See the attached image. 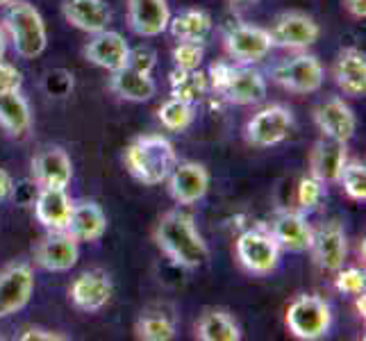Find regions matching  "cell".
<instances>
[{"label": "cell", "instance_id": "cell-15", "mask_svg": "<svg viewBox=\"0 0 366 341\" xmlns=\"http://www.w3.org/2000/svg\"><path fill=\"white\" fill-rule=\"evenodd\" d=\"M32 175L36 187L66 189L73 180V164L64 148L48 146L32 159Z\"/></svg>", "mask_w": 366, "mask_h": 341}, {"label": "cell", "instance_id": "cell-8", "mask_svg": "<svg viewBox=\"0 0 366 341\" xmlns=\"http://www.w3.org/2000/svg\"><path fill=\"white\" fill-rule=\"evenodd\" d=\"M34 292V273L25 262L9 264L0 271V319L21 312Z\"/></svg>", "mask_w": 366, "mask_h": 341}, {"label": "cell", "instance_id": "cell-31", "mask_svg": "<svg viewBox=\"0 0 366 341\" xmlns=\"http://www.w3.org/2000/svg\"><path fill=\"white\" fill-rule=\"evenodd\" d=\"M134 332L146 341H169L175 337V321L162 312H146L139 317Z\"/></svg>", "mask_w": 366, "mask_h": 341}, {"label": "cell", "instance_id": "cell-44", "mask_svg": "<svg viewBox=\"0 0 366 341\" xmlns=\"http://www.w3.org/2000/svg\"><path fill=\"white\" fill-rule=\"evenodd\" d=\"M232 3H255V0H232Z\"/></svg>", "mask_w": 366, "mask_h": 341}, {"label": "cell", "instance_id": "cell-18", "mask_svg": "<svg viewBox=\"0 0 366 341\" xmlns=\"http://www.w3.org/2000/svg\"><path fill=\"white\" fill-rule=\"evenodd\" d=\"M128 21L139 36H159L169 30L171 9L167 0H128Z\"/></svg>", "mask_w": 366, "mask_h": 341}, {"label": "cell", "instance_id": "cell-12", "mask_svg": "<svg viewBox=\"0 0 366 341\" xmlns=\"http://www.w3.org/2000/svg\"><path fill=\"white\" fill-rule=\"evenodd\" d=\"M310 250L314 252V260H317V264L323 271L335 273L342 269L348 255V242L339 221L323 223L319 230H312Z\"/></svg>", "mask_w": 366, "mask_h": 341}, {"label": "cell", "instance_id": "cell-42", "mask_svg": "<svg viewBox=\"0 0 366 341\" xmlns=\"http://www.w3.org/2000/svg\"><path fill=\"white\" fill-rule=\"evenodd\" d=\"M5 48H7V41H5V32H3V28H0V59H3V55H5Z\"/></svg>", "mask_w": 366, "mask_h": 341}, {"label": "cell", "instance_id": "cell-13", "mask_svg": "<svg viewBox=\"0 0 366 341\" xmlns=\"http://www.w3.org/2000/svg\"><path fill=\"white\" fill-rule=\"evenodd\" d=\"M112 292H114V287H112L109 273L103 269H92V271H84L75 277L69 289V296L78 310L98 312L109 302Z\"/></svg>", "mask_w": 366, "mask_h": 341}, {"label": "cell", "instance_id": "cell-35", "mask_svg": "<svg viewBox=\"0 0 366 341\" xmlns=\"http://www.w3.org/2000/svg\"><path fill=\"white\" fill-rule=\"evenodd\" d=\"M325 196V187L321 180H317L314 175H310V178H302L300 184H298V205L302 212H310V209H317L321 205V200Z\"/></svg>", "mask_w": 366, "mask_h": 341}, {"label": "cell", "instance_id": "cell-9", "mask_svg": "<svg viewBox=\"0 0 366 341\" xmlns=\"http://www.w3.org/2000/svg\"><path fill=\"white\" fill-rule=\"evenodd\" d=\"M269 34H271L273 46L289 48V50H302L319 41L321 28L317 21L307 14H302V11H285V14H280L273 21Z\"/></svg>", "mask_w": 366, "mask_h": 341}, {"label": "cell", "instance_id": "cell-5", "mask_svg": "<svg viewBox=\"0 0 366 341\" xmlns=\"http://www.w3.org/2000/svg\"><path fill=\"white\" fill-rule=\"evenodd\" d=\"M280 244L275 242L271 230H246L237 239V257L250 273L269 275L275 271L277 262H280Z\"/></svg>", "mask_w": 366, "mask_h": 341}, {"label": "cell", "instance_id": "cell-22", "mask_svg": "<svg viewBox=\"0 0 366 341\" xmlns=\"http://www.w3.org/2000/svg\"><path fill=\"white\" fill-rule=\"evenodd\" d=\"M64 19L82 32H103L112 23V11L105 0H64Z\"/></svg>", "mask_w": 366, "mask_h": 341}, {"label": "cell", "instance_id": "cell-1", "mask_svg": "<svg viewBox=\"0 0 366 341\" xmlns=\"http://www.w3.org/2000/svg\"><path fill=\"white\" fill-rule=\"evenodd\" d=\"M155 242L164 255L182 269H198L209 260V248L196 230L194 217L182 209L167 212L159 219Z\"/></svg>", "mask_w": 366, "mask_h": 341}, {"label": "cell", "instance_id": "cell-3", "mask_svg": "<svg viewBox=\"0 0 366 341\" xmlns=\"http://www.w3.org/2000/svg\"><path fill=\"white\" fill-rule=\"evenodd\" d=\"M5 28L11 36L16 55H21L23 59L39 57L48 46L46 23L34 5L25 3V0H14L11 5H7Z\"/></svg>", "mask_w": 366, "mask_h": 341}, {"label": "cell", "instance_id": "cell-10", "mask_svg": "<svg viewBox=\"0 0 366 341\" xmlns=\"http://www.w3.org/2000/svg\"><path fill=\"white\" fill-rule=\"evenodd\" d=\"M273 48L269 30L259 28V25H234L225 34V50L228 55L239 61V64H255L264 59Z\"/></svg>", "mask_w": 366, "mask_h": 341}, {"label": "cell", "instance_id": "cell-28", "mask_svg": "<svg viewBox=\"0 0 366 341\" xmlns=\"http://www.w3.org/2000/svg\"><path fill=\"white\" fill-rule=\"evenodd\" d=\"M169 30L178 41H198L205 44L212 32V16L205 9H184L178 16H171Z\"/></svg>", "mask_w": 366, "mask_h": 341}, {"label": "cell", "instance_id": "cell-21", "mask_svg": "<svg viewBox=\"0 0 366 341\" xmlns=\"http://www.w3.org/2000/svg\"><path fill=\"white\" fill-rule=\"evenodd\" d=\"M348 162L346 155V144L337 142V139L323 137L321 142L314 144L312 155H310V171L317 180L325 182H339L344 167Z\"/></svg>", "mask_w": 366, "mask_h": 341}, {"label": "cell", "instance_id": "cell-34", "mask_svg": "<svg viewBox=\"0 0 366 341\" xmlns=\"http://www.w3.org/2000/svg\"><path fill=\"white\" fill-rule=\"evenodd\" d=\"M205 57V46L198 41H178L173 48V64L180 71H194L200 69Z\"/></svg>", "mask_w": 366, "mask_h": 341}, {"label": "cell", "instance_id": "cell-38", "mask_svg": "<svg viewBox=\"0 0 366 341\" xmlns=\"http://www.w3.org/2000/svg\"><path fill=\"white\" fill-rule=\"evenodd\" d=\"M21 84H23L21 71L14 64H9V61L0 59V94L3 92H21Z\"/></svg>", "mask_w": 366, "mask_h": 341}, {"label": "cell", "instance_id": "cell-33", "mask_svg": "<svg viewBox=\"0 0 366 341\" xmlns=\"http://www.w3.org/2000/svg\"><path fill=\"white\" fill-rule=\"evenodd\" d=\"M339 182H342L350 200H357V203L366 200V167L362 162H346L342 175H339Z\"/></svg>", "mask_w": 366, "mask_h": 341}, {"label": "cell", "instance_id": "cell-17", "mask_svg": "<svg viewBox=\"0 0 366 341\" xmlns=\"http://www.w3.org/2000/svg\"><path fill=\"white\" fill-rule=\"evenodd\" d=\"M314 121H317L323 137L337 139V142H350L355 137L357 121L352 109L344 103L342 98H327L314 109Z\"/></svg>", "mask_w": 366, "mask_h": 341}, {"label": "cell", "instance_id": "cell-39", "mask_svg": "<svg viewBox=\"0 0 366 341\" xmlns=\"http://www.w3.org/2000/svg\"><path fill=\"white\" fill-rule=\"evenodd\" d=\"M69 337L46 330V327H25V330L19 335V341H66Z\"/></svg>", "mask_w": 366, "mask_h": 341}, {"label": "cell", "instance_id": "cell-41", "mask_svg": "<svg viewBox=\"0 0 366 341\" xmlns=\"http://www.w3.org/2000/svg\"><path fill=\"white\" fill-rule=\"evenodd\" d=\"M11 189H14V180H11V175L5 169H0V203L11 196Z\"/></svg>", "mask_w": 366, "mask_h": 341}, {"label": "cell", "instance_id": "cell-30", "mask_svg": "<svg viewBox=\"0 0 366 341\" xmlns=\"http://www.w3.org/2000/svg\"><path fill=\"white\" fill-rule=\"evenodd\" d=\"M207 87H209L207 75L200 69H194V71L175 69L171 73V98H178L182 103L196 105L198 100L205 96Z\"/></svg>", "mask_w": 366, "mask_h": 341}, {"label": "cell", "instance_id": "cell-4", "mask_svg": "<svg viewBox=\"0 0 366 341\" xmlns=\"http://www.w3.org/2000/svg\"><path fill=\"white\" fill-rule=\"evenodd\" d=\"M332 325V312L330 305L314 294H302L292 300L287 307V327L289 332L298 339L317 341L330 332Z\"/></svg>", "mask_w": 366, "mask_h": 341}, {"label": "cell", "instance_id": "cell-32", "mask_svg": "<svg viewBox=\"0 0 366 341\" xmlns=\"http://www.w3.org/2000/svg\"><path fill=\"white\" fill-rule=\"evenodd\" d=\"M162 125L171 132H182L194 123V105L182 103L178 98H169L157 112Z\"/></svg>", "mask_w": 366, "mask_h": 341}, {"label": "cell", "instance_id": "cell-7", "mask_svg": "<svg viewBox=\"0 0 366 341\" xmlns=\"http://www.w3.org/2000/svg\"><path fill=\"white\" fill-rule=\"evenodd\" d=\"M294 128L292 112L282 105H271L257 112L246 125V139L248 144L257 148H271L282 144Z\"/></svg>", "mask_w": 366, "mask_h": 341}, {"label": "cell", "instance_id": "cell-36", "mask_svg": "<svg viewBox=\"0 0 366 341\" xmlns=\"http://www.w3.org/2000/svg\"><path fill=\"white\" fill-rule=\"evenodd\" d=\"M335 287L339 294H346V296H360L364 294V287H366V275L360 269H339L335 271Z\"/></svg>", "mask_w": 366, "mask_h": 341}, {"label": "cell", "instance_id": "cell-37", "mask_svg": "<svg viewBox=\"0 0 366 341\" xmlns=\"http://www.w3.org/2000/svg\"><path fill=\"white\" fill-rule=\"evenodd\" d=\"M157 64V55L153 48L148 46H139V48H130V57H128V66L137 69V71H144V73H153Z\"/></svg>", "mask_w": 366, "mask_h": 341}, {"label": "cell", "instance_id": "cell-14", "mask_svg": "<svg viewBox=\"0 0 366 341\" xmlns=\"http://www.w3.org/2000/svg\"><path fill=\"white\" fill-rule=\"evenodd\" d=\"M169 192L175 203L194 205L203 200L209 189V173L198 162H178L169 175Z\"/></svg>", "mask_w": 366, "mask_h": 341}, {"label": "cell", "instance_id": "cell-26", "mask_svg": "<svg viewBox=\"0 0 366 341\" xmlns=\"http://www.w3.org/2000/svg\"><path fill=\"white\" fill-rule=\"evenodd\" d=\"M109 87L117 96H121L123 100H130V103H146L157 92L153 75L137 71L132 66H123L112 73Z\"/></svg>", "mask_w": 366, "mask_h": 341}, {"label": "cell", "instance_id": "cell-23", "mask_svg": "<svg viewBox=\"0 0 366 341\" xmlns=\"http://www.w3.org/2000/svg\"><path fill=\"white\" fill-rule=\"evenodd\" d=\"M107 230V217L103 207L92 200H84V203H75L71 221L66 225V232L75 239L78 244H92L98 242L100 237Z\"/></svg>", "mask_w": 366, "mask_h": 341}, {"label": "cell", "instance_id": "cell-43", "mask_svg": "<svg viewBox=\"0 0 366 341\" xmlns=\"http://www.w3.org/2000/svg\"><path fill=\"white\" fill-rule=\"evenodd\" d=\"M14 0H0V7H7V5H11Z\"/></svg>", "mask_w": 366, "mask_h": 341}, {"label": "cell", "instance_id": "cell-27", "mask_svg": "<svg viewBox=\"0 0 366 341\" xmlns=\"http://www.w3.org/2000/svg\"><path fill=\"white\" fill-rule=\"evenodd\" d=\"M0 125L11 137H23L32 125V114L28 100L21 92H3L0 94Z\"/></svg>", "mask_w": 366, "mask_h": 341}, {"label": "cell", "instance_id": "cell-20", "mask_svg": "<svg viewBox=\"0 0 366 341\" xmlns=\"http://www.w3.org/2000/svg\"><path fill=\"white\" fill-rule=\"evenodd\" d=\"M32 205H34L36 221H39L44 227H48V230H66L75 203L66 194V189L39 187Z\"/></svg>", "mask_w": 366, "mask_h": 341}, {"label": "cell", "instance_id": "cell-24", "mask_svg": "<svg viewBox=\"0 0 366 341\" xmlns=\"http://www.w3.org/2000/svg\"><path fill=\"white\" fill-rule=\"evenodd\" d=\"M335 80L346 96L366 94V57L357 48H344L335 61Z\"/></svg>", "mask_w": 366, "mask_h": 341}, {"label": "cell", "instance_id": "cell-40", "mask_svg": "<svg viewBox=\"0 0 366 341\" xmlns=\"http://www.w3.org/2000/svg\"><path fill=\"white\" fill-rule=\"evenodd\" d=\"M344 7L352 19L357 21L366 19V0H344Z\"/></svg>", "mask_w": 366, "mask_h": 341}, {"label": "cell", "instance_id": "cell-25", "mask_svg": "<svg viewBox=\"0 0 366 341\" xmlns=\"http://www.w3.org/2000/svg\"><path fill=\"white\" fill-rule=\"evenodd\" d=\"M271 234L280 248L292 250V252H302L310 250L312 244V225L300 212H280L271 225Z\"/></svg>", "mask_w": 366, "mask_h": 341}, {"label": "cell", "instance_id": "cell-16", "mask_svg": "<svg viewBox=\"0 0 366 341\" xmlns=\"http://www.w3.org/2000/svg\"><path fill=\"white\" fill-rule=\"evenodd\" d=\"M84 57L89 59L92 64L114 73L123 66H128L130 46L123 39V34L103 30V32H96L94 39L84 46Z\"/></svg>", "mask_w": 366, "mask_h": 341}, {"label": "cell", "instance_id": "cell-11", "mask_svg": "<svg viewBox=\"0 0 366 341\" xmlns=\"http://www.w3.org/2000/svg\"><path fill=\"white\" fill-rule=\"evenodd\" d=\"M34 260L41 269L53 273L71 271L80 260V246L66 230H50L34 248Z\"/></svg>", "mask_w": 366, "mask_h": 341}, {"label": "cell", "instance_id": "cell-29", "mask_svg": "<svg viewBox=\"0 0 366 341\" xmlns=\"http://www.w3.org/2000/svg\"><path fill=\"white\" fill-rule=\"evenodd\" d=\"M196 335L203 341H239L242 330L234 319L223 310H207L196 325Z\"/></svg>", "mask_w": 366, "mask_h": 341}, {"label": "cell", "instance_id": "cell-19", "mask_svg": "<svg viewBox=\"0 0 366 341\" xmlns=\"http://www.w3.org/2000/svg\"><path fill=\"white\" fill-rule=\"evenodd\" d=\"M234 105H255L267 96V80L264 75L248 64L232 66L228 80H225L223 89L219 92Z\"/></svg>", "mask_w": 366, "mask_h": 341}, {"label": "cell", "instance_id": "cell-6", "mask_svg": "<svg viewBox=\"0 0 366 341\" xmlns=\"http://www.w3.org/2000/svg\"><path fill=\"white\" fill-rule=\"evenodd\" d=\"M323 64L314 55H296L292 59H285L273 71V80L285 87L287 92L294 94H314L323 84Z\"/></svg>", "mask_w": 366, "mask_h": 341}, {"label": "cell", "instance_id": "cell-2", "mask_svg": "<svg viewBox=\"0 0 366 341\" xmlns=\"http://www.w3.org/2000/svg\"><path fill=\"white\" fill-rule=\"evenodd\" d=\"M125 167L139 182L155 187L167 182L178 164V153L173 144L162 134H144L125 148Z\"/></svg>", "mask_w": 366, "mask_h": 341}]
</instances>
